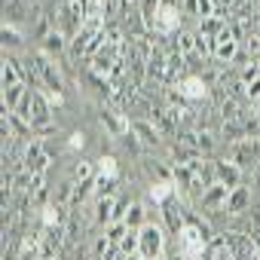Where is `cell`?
<instances>
[{"instance_id": "1", "label": "cell", "mask_w": 260, "mask_h": 260, "mask_svg": "<svg viewBox=\"0 0 260 260\" xmlns=\"http://www.w3.org/2000/svg\"><path fill=\"white\" fill-rule=\"evenodd\" d=\"M181 13H184V0H159L156 16L150 22V34H156L159 40L178 34L181 31Z\"/></svg>"}, {"instance_id": "2", "label": "cell", "mask_w": 260, "mask_h": 260, "mask_svg": "<svg viewBox=\"0 0 260 260\" xmlns=\"http://www.w3.org/2000/svg\"><path fill=\"white\" fill-rule=\"evenodd\" d=\"M28 58H31V64L37 68V74H40V83H43L46 95H64V74H61V68L55 64V58H52V55H46L43 49L31 52Z\"/></svg>"}, {"instance_id": "3", "label": "cell", "mask_w": 260, "mask_h": 260, "mask_svg": "<svg viewBox=\"0 0 260 260\" xmlns=\"http://www.w3.org/2000/svg\"><path fill=\"white\" fill-rule=\"evenodd\" d=\"M166 254V230L159 223H144L138 230V257L141 260H162Z\"/></svg>"}, {"instance_id": "4", "label": "cell", "mask_w": 260, "mask_h": 260, "mask_svg": "<svg viewBox=\"0 0 260 260\" xmlns=\"http://www.w3.org/2000/svg\"><path fill=\"white\" fill-rule=\"evenodd\" d=\"M208 236L199 230V223L196 220H187V226L181 230V236H178V248H181V254H184V260H193V257H202L205 251H208Z\"/></svg>"}, {"instance_id": "5", "label": "cell", "mask_w": 260, "mask_h": 260, "mask_svg": "<svg viewBox=\"0 0 260 260\" xmlns=\"http://www.w3.org/2000/svg\"><path fill=\"white\" fill-rule=\"evenodd\" d=\"M239 43H242V37H239V34H236V28L230 25V28L214 40L211 58H214L217 64H233V61H236V55H239Z\"/></svg>"}, {"instance_id": "6", "label": "cell", "mask_w": 260, "mask_h": 260, "mask_svg": "<svg viewBox=\"0 0 260 260\" xmlns=\"http://www.w3.org/2000/svg\"><path fill=\"white\" fill-rule=\"evenodd\" d=\"M236 166L242 169H254L260 162V138H242L236 144H230V153H226Z\"/></svg>"}, {"instance_id": "7", "label": "cell", "mask_w": 260, "mask_h": 260, "mask_svg": "<svg viewBox=\"0 0 260 260\" xmlns=\"http://www.w3.org/2000/svg\"><path fill=\"white\" fill-rule=\"evenodd\" d=\"M226 199H230V187H223V184H211V187H205L202 190V196L196 199V205L205 211V214H217V211H226Z\"/></svg>"}, {"instance_id": "8", "label": "cell", "mask_w": 260, "mask_h": 260, "mask_svg": "<svg viewBox=\"0 0 260 260\" xmlns=\"http://www.w3.org/2000/svg\"><path fill=\"white\" fill-rule=\"evenodd\" d=\"M22 162H25V169H28V172H34V175H43V172L49 169L52 156L46 153L43 141H40V138H34V141L25 147V156H22Z\"/></svg>"}, {"instance_id": "9", "label": "cell", "mask_w": 260, "mask_h": 260, "mask_svg": "<svg viewBox=\"0 0 260 260\" xmlns=\"http://www.w3.org/2000/svg\"><path fill=\"white\" fill-rule=\"evenodd\" d=\"M128 128H132L135 138H138L147 150H153V147H159V144H162V132L156 128V122H153V119H128Z\"/></svg>"}, {"instance_id": "10", "label": "cell", "mask_w": 260, "mask_h": 260, "mask_svg": "<svg viewBox=\"0 0 260 260\" xmlns=\"http://www.w3.org/2000/svg\"><path fill=\"white\" fill-rule=\"evenodd\" d=\"M178 92L184 95V101H202L208 98V80L199 74H187L178 80Z\"/></svg>"}, {"instance_id": "11", "label": "cell", "mask_w": 260, "mask_h": 260, "mask_svg": "<svg viewBox=\"0 0 260 260\" xmlns=\"http://www.w3.org/2000/svg\"><path fill=\"white\" fill-rule=\"evenodd\" d=\"M214 178H217V184H223V187H239L242 184V178H245V169L242 166H236L230 156L226 159H214Z\"/></svg>"}, {"instance_id": "12", "label": "cell", "mask_w": 260, "mask_h": 260, "mask_svg": "<svg viewBox=\"0 0 260 260\" xmlns=\"http://www.w3.org/2000/svg\"><path fill=\"white\" fill-rule=\"evenodd\" d=\"M101 125L107 128V135H110L113 141H119V138L128 132V119H125L116 107H110V104H107V107H101Z\"/></svg>"}, {"instance_id": "13", "label": "cell", "mask_w": 260, "mask_h": 260, "mask_svg": "<svg viewBox=\"0 0 260 260\" xmlns=\"http://www.w3.org/2000/svg\"><path fill=\"white\" fill-rule=\"evenodd\" d=\"M162 220H166V230L178 239L181 236V230L187 226V217H184V205L178 202V199H172V202H166L162 205Z\"/></svg>"}, {"instance_id": "14", "label": "cell", "mask_w": 260, "mask_h": 260, "mask_svg": "<svg viewBox=\"0 0 260 260\" xmlns=\"http://www.w3.org/2000/svg\"><path fill=\"white\" fill-rule=\"evenodd\" d=\"M248 208H251V187H245V184L233 187V190H230V199H226V214H230V217H239V214H245Z\"/></svg>"}, {"instance_id": "15", "label": "cell", "mask_w": 260, "mask_h": 260, "mask_svg": "<svg viewBox=\"0 0 260 260\" xmlns=\"http://www.w3.org/2000/svg\"><path fill=\"white\" fill-rule=\"evenodd\" d=\"M40 49L46 52V55H64V49H71V37L64 34V31H58V28H52L43 40H40Z\"/></svg>"}, {"instance_id": "16", "label": "cell", "mask_w": 260, "mask_h": 260, "mask_svg": "<svg viewBox=\"0 0 260 260\" xmlns=\"http://www.w3.org/2000/svg\"><path fill=\"white\" fill-rule=\"evenodd\" d=\"M22 74H25V68H22L13 55H7V52H4V68H0V86L10 89V86L25 83V80H22Z\"/></svg>"}, {"instance_id": "17", "label": "cell", "mask_w": 260, "mask_h": 260, "mask_svg": "<svg viewBox=\"0 0 260 260\" xmlns=\"http://www.w3.org/2000/svg\"><path fill=\"white\" fill-rule=\"evenodd\" d=\"M34 16H28V4L25 0H4V25H22Z\"/></svg>"}, {"instance_id": "18", "label": "cell", "mask_w": 260, "mask_h": 260, "mask_svg": "<svg viewBox=\"0 0 260 260\" xmlns=\"http://www.w3.org/2000/svg\"><path fill=\"white\" fill-rule=\"evenodd\" d=\"M147 196L153 199V205H166V202H172L175 196H178V190H175V181H150V187H147Z\"/></svg>"}, {"instance_id": "19", "label": "cell", "mask_w": 260, "mask_h": 260, "mask_svg": "<svg viewBox=\"0 0 260 260\" xmlns=\"http://www.w3.org/2000/svg\"><path fill=\"white\" fill-rule=\"evenodd\" d=\"M226 28H230V22H226V16H220V13H217V16H208V19H199V28H196V31H199V34H205L208 40H217V37H220V34L226 31Z\"/></svg>"}, {"instance_id": "20", "label": "cell", "mask_w": 260, "mask_h": 260, "mask_svg": "<svg viewBox=\"0 0 260 260\" xmlns=\"http://www.w3.org/2000/svg\"><path fill=\"white\" fill-rule=\"evenodd\" d=\"M113 214H116V196H104V199L95 202V214H92V220L101 223V226H110V223H113Z\"/></svg>"}, {"instance_id": "21", "label": "cell", "mask_w": 260, "mask_h": 260, "mask_svg": "<svg viewBox=\"0 0 260 260\" xmlns=\"http://www.w3.org/2000/svg\"><path fill=\"white\" fill-rule=\"evenodd\" d=\"M128 230H141L144 223H147V208H144V202L141 199H135V202H128V208H125V220H122Z\"/></svg>"}, {"instance_id": "22", "label": "cell", "mask_w": 260, "mask_h": 260, "mask_svg": "<svg viewBox=\"0 0 260 260\" xmlns=\"http://www.w3.org/2000/svg\"><path fill=\"white\" fill-rule=\"evenodd\" d=\"M28 92H31V89H28L25 83H19V86H10V89H4V110H10V113H13V110H16V107L22 104V98H25Z\"/></svg>"}, {"instance_id": "23", "label": "cell", "mask_w": 260, "mask_h": 260, "mask_svg": "<svg viewBox=\"0 0 260 260\" xmlns=\"http://www.w3.org/2000/svg\"><path fill=\"white\" fill-rule=\"evenodd\" d=\"M175 49H178L184 58H187V55H196V31H178Z\"/></svg>"}, {"instance_id": "24", "label": "cell", "mask_w": 260, "mask_h": 260, "mask_svg": "<svg viewBox=\"0 0 260 260\" xmlns=\"http://www.w3.org/2000/svg\"><path fill=\"white\" fill-rule=\"evenodd\" d=\"M0 37H4V52H7V49H16V46H22V43H25L22 28H16V25H4Z\"/></svg>"}, {"instance_id": "25", "label": "cell", "mask_w": 260, "mask_h": 260, "mask_svg": "<svg viewBox=\"0 0 260 260\" xmlns=\"http://www.w3.org/2000/svg\"><path fill=\"white\" fill-rule=\"evenodd\" d=\"M98 178H107V181H116L119 178V162H116V156H101L98 159Z\"/></svg>"}, {"instance_id": "26", "label": "cell", "mask_w": 260, "mask_h": 260, "mask_svg": "<svg viewBox=\"0 0 260 260\" xmlns=\"http://www.w3.org/2000/svg\"><path fill=\"white\" fill-rule=\"evenodd\" d=\"M95 187H98V181H95V178H89V181H80V184L74 187V199H71V208H77L83 199H89V196L95 193Z\"/></svg>"}, {"instance_id": "27", "label": "cell", "mask_w": 260, "mask_h": 260, "mask_svg": "<svg viewBox=\"0 0 260 260\" xmlns=\"http://www.w3.org/2000/svg\"><path fill=\"white\" fill-rule=\"evenodd\" d=\"M74 187H77V181H61V184L55 187V193H52V202H55V205H71Z\"/></svg>"}, {"instance_id": "28", "label": "cell", "mask_w": 260, "mask_h": 260, "mask_svg": "<svg viewBox=\"0 0 260 260\" xmlns=\"http://www.w3.org/2000/svg\"><path fill=\"white\" fill-rule=\"evenodd\" d=\"M116 248H119L125 257H138V230H128V233H125V239H122Z\"/></svg>"}, {"instance_id": "29", "label": "cell", "mask_w": 260, "mask_h": 260, "mask_svg": "<svg viewBox=\"0 0 260 260\" xmlns=\"http://www.w3.org/2000/svg\"><path fill=\"white\" fill-rule=\"evenodd\" d=\"M125 233H128V226H125L122 220H113L110 226H104V236L110 239V245H119V242L125 239Z\"/></svg>"}, {"instance_id": "30", "label": "cell", "mask_w": 260, "mask_h": 260, "mask_svg": "<svg viewBox=\"0 0 260 260\" xmlns=\"http://www.w3.org/2000/svg\"><path fill=\"white\" fill-rule=\"evenodd\" d=\"M89 178H98V166H92V162H77V166H74V181L80 184V181H89Z\"/></svg>"}, {"instance_id": "31", "label": "cell", "mask_w": 260, "mask_h": 260, "mask_svg": "<svg viewBox=\"0 0 260 260\" xmlns=\"http://www.w3.org/2000/svg\"><path fill=\"white\" fill-rule=\"evenodd\" d=\"M242 125H245V135H248V138H260V113H257V110H254L251 116L245 113Z\"/></svg>"}, {"instance_id": "32", "label": "cell", "mask_w": 260, "mask_h": 260, "mask_svg": "<svg viewBox=\"0 0 260 260\" xmlns=\"http://www.w3.org/2000/svg\"><path fill=\"white\" fill-rule=\"evenodd\" d=\"M245 52H248V61L260 55V34H257V31L245 34Z\"/></svg>"}, {"instance_id": "33", "label": "cell", "mask_w": 260, "mask_h": 260, "mask_svg": "<svg viewBox=\"0 0 260 260\" xmlns=\"http://www.w3.org/2000/svg\"><path fill=\"white\" fill-rule=\"evenodd\" d=\"M119 144H122L125 150H132V153H141V150H144V144H141V141L135 138V132H132V128H128V132H125V135L119 138Z\"/></svg>"}, {"instance_id": "34", "label": "cell", "mask_w": 260, "mask_h": 260, "mask_svg": "<svg viewBox=\"0 0 260 260\" xmlns=\"http://www.w3.org/2000/svg\"><path fill=\"white\" fill-rule=\"evenodd\" d=\"M196 16H199V19L217 16V7H214V0H196Z\"/></svg>"}, {"instance_id": "35", "label": "cell", "mask_w": 260, "mask_h": 260, "mask_svg": "<svg viewBox=\"0 0 260 260\" xmlns=\"http://www.w3.org/2000/svg\"><path fill=\"white\" fill-rule=\"evenodd\" d=\"M68 147H71V150H83V147H86V135H83V132H74V135L68 138Z\"/></svg>"}, {"instance_id": "36", "label": "cell", "mask_w": 260, "mask_h": 260, "mask_svg": "<svg viewBox=\"0 0 260 260\" xmlns=\"http://www.w3.org/2000/svg\"><path fill=\"white\" fill-rule=\"evenodd\" d=\"M236 4V0H214V7H217V13H226L230 7Z\"/></svg>"}, {"instance_id": "37", "label": "cell", "mask_w": 260, "mask_h": 260, "mask_svg": "<svg viewBox=\"0 0 260 260\" xmlns=\"http://www.w3.org/2000/svg\"><path fill=\"white\" fill-rule=\"evenodd\" d=\"M184 13L187 16H196V0H184Z\"/></svg>"}, {"instance_id": "38", "label": "cell", "mask_w": 260, "mask_h": 260, "mask_svg": "<svg viewBox=\"0 0 260 260\" xmlns=\"http://www.w3.org/2000/svg\"><path fill=\"white\" fill-rule=\"evenodd\" d=\"M254 190H257V193H260V162H257V166H254Z\"/></svg>"}, {"instance_id": "39", "label": "cell", "mask_w": 260, "mask_h": 260, "mask_svg": "<svg viewBox=\"0 0 260 260\" xmlns=\"http://www.w3.org/2000/svg\"><path fill=\"white\" fill-rule=\"evenodd\" d=\"M251 110H257V113H260V95H257V98L251 101Z\"/></svg>"}, {"instance_id": "40", "label": "cell", "mask_w": 260, "mask_h": 260, "mask_svg": "<svg viewBox=\"0 0 260 260\" xmlns=\"http://www.w3.org/2000/svg\"><path fill=\"white\" fill-rule=\"evenodd\" d=\"M125 260H141V257H125Z\"/></svg>"}, {"instance_id": "41", "label": "cell", "mask_w": 260, "mask_h": 260, "mask_svg": "<svg viewBox=\"0 0 260 260\" xmlns=\"http://www.w3.org/2000/svg\"><path fill=\"white\" fill-rule=\"evenodd\" d=\"M254 61H257V64H260V55H257V58H254Z\"/></svg>"}, {"instance_id": "42", "label": "cell", "mask_w": 260, "mask_h": 260, "mask_svg": "<svg viewBox=\"0 0 260 260\" xmlns=\"http://www.w3.org/2000/svg\"><path fill=\"white\" fill-rule=\"evenodd\" d=\"M245 4H254V0H245Z\"/></svg>"}, {"instance_id": "43", "label": "cell", "mask_w": 260, "mask_h": 260, "mask_svg": "<svg viewBox=\"0 0 260 260\" xmlns=\"http://www.w3.org/2000/svg\"><path fill=\"white\" fill-rule=\"evenodd\" d=\"M52 260H58V257H52Z\"/></svg>"}, {"instance_id": "44", "label": "cell", "mask_w": 260, "mask_h": 260, "mask_svg": "<svg viewBox=\"0 0 260 260\" xmlns=\"http://www.w3.org/2000/svg\"><path fill=\"white\" fill-rule=\"evenodd\" d=\"M257 34H260V28H257Z\"/></svg>"}]
</instances>
